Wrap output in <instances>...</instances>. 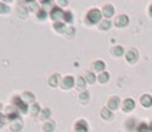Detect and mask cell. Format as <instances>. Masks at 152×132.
<instances>
[{"mask_svg":"<svg viewBox=\"0 0 152 132\" xmlns=\"http://www.w3.org/2000/svg\"><path fill=\"white\" fill-rule=\"evenodd\" d=\"M101 20H102V11H99L98 8H93L86 15V24L89 25L99 24Z\"/></svg>","mask_w":152,"mask_h":132,"instance_id":"6da1fadb","label":"cell"},{"mask_svg":"<svg viewBox=\"0 0 152 132\" xmlns=\"http://www.w3.org/2000/svg\"><path fill=\"white\" fill-rule=\"evenodd\" d=\"M49 16H50V19L53 20L54 23H57V21H64V16H65V12L61 9V7H53V8H52V11H50V13H49Z\"/></svg>","mask_w":152,"mask_h":132,"instance_id":"7a4b0ae2","label":"cell"},{"mask_svg":"<svg viewBox=\"0 0 152 132\" xmlns=\"http://www.w3.org/2000/svg\"><path fill=\"white\" fill-rule=\"evenodd\" d=\"M13 106L17 108V111H20L21 114L28 112V104L21 99V96H13Z\"/></svg>","mask_w":152,"mask_h":132,"instance_id":"3957f363","label":"cell"},{"mask_svg":"<svg viewBox=\"0 0 152 132\" xmlns=\"http://www.w3.org/2000/svg\"><path fill=\"white\" fill-rule=\"evenodd\" d=\"M89 131V124L85 119H80L74 124V132H87Z\"/></svg>","mask_w":152,"mask_h":132,"instance_id":"277c9868","label":"cell"},{"mask_svg":"<svg viewBox=\"0 0 152 132\" xmlns=\"http://www.w3.org/2000/svg\"><path fill=\"white\" fill-rule=\"evenodd\" d=\"M74 77H72V75H66V77H64L61 79V87H62L64 90H69L72 89L73 86H74Z\"/></svg>","mask_w":152,"mask_h":132,"instance_id":"5b68a950","label":"cell"},{"mask_svg":"<svg viewBox=\"0 0 152 132\" xmlns=\"http://www.w3.org/2000/svg\"><path fill=\"white\" fill-rule=\"evenodd\" d=\"M128 23H130V19L127 15H119L115 19V26H118V28H124L128 25Z\"/></svg>","mask_w":152,"mask_h":132,"instance_id":"8992f818","label":"cell"},{"mask_svg":"<svg viewBox=\"0 0 152 132\" xmlns=\"http://www.w3.org/2000/svg\"><path fill=\"white\" fill-rule=\"evenodd\" d=\"M114 13H115V8H114L111 4L103 5V8H102V15L106 17V20H109L110 17H113Z\"/></svg>","mask_w":152,"mask_h":132,"instance_id":"52a82bcc","label":"cell"},{"mask_svg":"<svg viewBox=\"0 0 152 132\" xmlns=\"http://www.w3.org/2000/svg\"><path fill=\"white\" fill-rule=\"evenodd\" d=\"M7 118L10 122H15V120H17V119H20L19 118V111H17V108L15 107H10V108H7Z\"/></svg>","mask_w":152,"mask_h":132,"instance_id":"ba28073f","label":"cell"},{"mask_svg":"<svg viewBox=\"0 0 152 132\" xmlns=\"http://www.w3.org/2000/svg\"><path fill=\"white\" fill-rule=\"evenodd\" d=\"M134 108H135V102H134V99L131 98H127L123 101V111L124 112H130V111H132Z\"/></svg>","mask_w":152,"mask_h":132,"instance_id":"9c48e42d","label":"cell"},{"mask_svg":"<svg viewBox=\"0 0 152 132\" xmlns=\"http://www.w3.org/2000/svg\"><path fill=\"white\" fill-rule=\"evenodd\" d=\"M138 57H139V55H138V52L134 50V49H132V50H130V52L126 53V60H127L130 63H135L136 61H138Z\"/></svg>","mask_w":152,"mask_h":132,"instance_id":"30bf717a","label":"cell"},{"mask_svg":"<svg viewBox=\"0 0 152 132\" xmlns=\"http://www.w3.org/2000/svg\"><path fill=\"white\" fill-rule=\"evenodd\" d=\"M140 103H142V106L145 108L152 107V96L148 95V94H144V95L140 98Z\"/></svg>","mask_w":152,"mask_h":132,"instance_id":"8fae6325","label":"cell"},{"mask_svg":"<svg viewBox=\"0 0 152 132\" xmlns=\"http://www.w3.org/2000/svg\"><path fill=\"white\" fill-rule=\"evenodd\" d=\"M104 69H106V63H104L103 61H95V62L93 63V70H94V71L102 73V71H104Z\"/></svg>","mask_w":152,"mask_h":132,"instance_id":"7c38bea8","label":"cell"},{"mask_svg":"<svg viewBox=\"0 0 152 132\" xmlns=\"http://www.w3.org/2000/svg\"><path fill=\"white\" fill-rule=\"evenodd\" d=\"M21 99L23 101L25 102V103H34V101H36V99H34V95L32 93H29V91H25L24 94H23L21 95Z\"/></svg>","mask_w":152,"mask_h":132,"instance_id":"4fadbf2b","label":"cell"},{"mask_svg":"<svg viewBox=\"0 0 152 132\" xmlns=\"http://www.w3.org/2000/svg\"><path fill=\"white\" fill-rule=\"evenodd\" d=\"M109 107L107 108H110V110H116V108L119 107V98L118 96H113V98H110V101H109Z\"/></svg>","mask_w":152,"mask_h":132,"instance_id":"5bb4252c","label":"cell"},{"mask_svg":"<svg viewBox=\"0 0 152 132\" xmlns=\"http://www.w3.org/2000/svg\"><path fill=\"white\" fill-rule=\"evenodd\" d=\"M53 28H54L56 32L61 33V32H65L68 26L65 25V23H64V21H57V23H54V24H53Z\"/></svg>","mask_w":152,"mask_h":132,"instance_id":"9a60e30c","label":"cell"},{"mask_svg":"<svg viewBox=\"0 0 152 132\" xmlns=\"http://www.w3.org/2000/svg\"><path fill=\"white\" fill-rule=\"evenodd\" d=\"M21 127H23L21 120L17 119V120H15V122H12V124H11V131L12 132H19L20 130H21Z\"/></svg>","mask_w":152,"mask_h":132,"instance_id":"2e32d148","label":"cell"},{"mask_svg":"<svg viewBox=\"0 0 152 132\" xmlns=\"http://www.w3.org/2000/svg\"><path fill=\"white\" fill-rule=\"evenodd\" d=\"M28 7H25V5H19V9H17V13H19V16L21 17V19H25V17L28 16Z\"/></svg>","mask_w":152,"mask_h":132,"instance_id":"e0dca14e","label":"cell"},{"mask_svg":"<svg viewBox=\"0 0 152 132\" xmlns=\"http://www.w3.org/2000/svg\"><path fill=\"white\" fill-rule=\"evenodd\" d=\"M97 79L101 82V83H107V82H109V79H110V74L107 71H102L101 74L98 75Z\"/></svg>","mask_w":152,"mask_h":132,"instance_id":"ac0fdd59","label":"cell"},{"mask_svg":"<svg viewBox=\"0 0 152 132\" xmlns=\"http://www.w3.org/2000/svg\"><path fill=\"white\" fill-rule=\"evenodd\" d=\"M101 116H102L103 119H106V120H110L111 118H113V112H111L110 108H102Z\"/></svg>","mask_w":152,"mask_h":132,"instance_id":"d6986e66","label":"cell"},{"mask_svg":"<svg viewBox=\"0 0 152 132\" xmlns=\"http://www.w3.org/2000/svg\"><path fill=\"white\" fill-rule=\"evenodd\" d=\"M54 127L56 125H54L53 122H45L44 125H42V130H44V132H53Z\"/></svg>","mask_w":152,"mask_h":132,"instance_id":"ffe728a7","label":"cell"},{"mask_svg":"<svg viewBox=\"0 0 152 132\" xmlns=\"http://www.w3.org/2000/svg\"><path fill=\"white\" fill-rule=\"evenodd\" d=\"M77 89L78 90H81V93L82 91H85V87H86V81H85V78H82V77H80L77 79Z\"/></svg>","mask_w":152,"mask_h":132,"instance_id":"44dd1931","label":"cell"},{"mask_svg":"<svg viewBox=\"0 0 152 132\" xmlns=\"http://www.w3.org/2000/svg\"><path fill=\"white\" fill-rule=\"evenodd\" d=\"M85 81H86V83H94L95 81H97V78H95V75L93 74L91 71H89V73H86V75H85Z\"/></svg>","mask_w":152,"mask_h":132,"instance_id":"7402d4cb","label":"cell"},{"mask_svg":"<svg viewBox=\"0 0 152 132\" xmlns=\"http://www.w3.org/2000/svg\"><path fill=\"white\" fill-rule=\"evenodd\" d=\"M110 26H111L110 20H103V21L99 23V29L101 31H107V29H110Z\"/></svg>","mask_w":152,"mask_h":132,"instance_id":"603a6c76","label":"cell"},{"mask_svg":"<svg viewBox=\"0 0 152 132\" xmlns=\"http://www.w3.org/2000/svg\"><path fill=\"white\" fill-rule=\"evenodd\" d=\"M136 131L138 132H151L150 125H148L147 123H140L138 125V128H136Z\"/></svg>","mask_w":152,"mask_h":132,"instance_id":"cb8c5ba5","label":"cell"},{"mask_svg":"<svg viewBox=\"0 0 152 132\" xmlns=\"http://www.w3.org/2000/svg\"><path fill=\"white\" fill-rule=\"evenodd\" d=\"M113 54L116 55V57H122V55L124 54V49L122 48V46H115V48L113 49Z\"/></svg>","mask_w":152,"mask_h":132,"instance_id":"d4e9b609","label":"cell"},{"mask_svg":"<svg viewBox=\"0 0 152 132\" xmlns=\"http://www.w3.org/2000/svg\"><path fill=\"white\" fill-rule=\"evenodd\" d=\"M29 111H31L32 115H39L40 112H41V110H40V106L37 103H33L32 104V107L29 108Z\"/></svg>","mask_w":152,"mask_h":132,"instance_id":"484cf974","label":"cell"},{"mask_svg":"<svg viewBox=\"0 0 152 132\" xmlns=\"http://www.w3.org/2000/svg\"><path fill=\"white\" fill-rule=\"evenodd\" d=\"M73 20H74V17H73V13L68 11V12H65V16H64V23H68V24H72Z\"/></svg>","mask_w":152,"mask_h":132,"instance_id":"4316f807","label":"cell"},{"mask_svg":"<svg viewBox=\"0 0 152 132\" xmlns=\"http://www.w3.org/2000/svg\"><path fill=\"white\" fill-rule=\"evenodd\" d=\"M80 99H81V102L82 103H87L89 102V99H90V94L89 91H82L80 94Z\"/></svg>","mask_w":152,"mask_h":132,"instance_id":"83f0119b","label":"cell"},{"mask_svg":"<svg viewBox=\"0 0 152 132\" xmlns=\"http://www.w3.org/2000/svg\"><path fill=\"white\" fill-rule=\"evenodd\" d=\"M64 33H65V36L68 37V39H72V37L75 34V29L73 28V26H68V28H66V31L64 32Z\"/></svg>","mask_w":152,"mask_h":132,"instance_id":"f1b7e54d","label":"cell"},{"mask_svg":"<svg viewBox=\"0 0 152 132\" xmlns=\"http://www.w3.org/2000/svg\"><path fill=\"white\" fill-rule=\"evenodd\" d=\"M11 11V8H10V5H7L5 3H1L0 1V13H3V15H5V13H8Z\"/></svg>","mask_w":152,"mask_h":132,"instance_id":"f546056e","label":"cell"},{"mask_svg":"<svg viewBox=\"0 0 152 132\" xmlns=\"http://www.w3.org/2000/svg\"><path fill=\"white\" fill-rule=\"evenodd\" d=\"M49 85H50V86H53V87L58 85V75H57V74L52 75V77L49 78Z\"/></svg>","mask_w":152,"mask_h":132,"instance_id":"4dcf8cb0","label":"cell"},{"mask_svg":"<svg viewBox=\"0 0 152 132\" xmlns=\"http://www.w3.org/2000/svg\"><path fill=\"white\" fill-rule=\"evenodd\" d=\"M52 111L49 110V108H44V110H41V112H40V115H41L42 119H48L49 116H50Z\"/></svg>","mask_w":152,"mask_h":132,"instance_id":"1f68e13d","label":"cell"},{"mask_svg":"<svg viewBox=\"0 0 152 132\" xmlns=\"http://www.w3.org/2000/svg\"><path fill=\"white\" fill-rule=\"evenodd\" d=\"M36 15H37V19H39V20H45L46 16H48V13H46L44 9H39Z\"/></svg>","mask_w":152,"mask_h":132,"instance_id":"d6a6232c","label":"cell"},{"mask_svg":"<svg viewBox=\"0 0 152 132\" xmlns=\"http://www.w3.org/2000/svg\"><path fill=\"white\" fill-rule=\"evenodd\" d=\"M28 4H29V7H28L29 11H37V8H39V7H37V3L36 1H29Z\"/></svg>","mask_w":152,"mask_h":132,"instance_id":"836d02e7","label":"cell"},{"mask_svg":"<svg viewBox=\"0 0 152 132\" xmlns=\"http://www.w3.org/2000/svg\"><path fill=\"white\" fill-rule=\"evenodd\" d=\"M4 124H5V116L3 115L1 112H0V128H1Z\"/></svg>","mask_w":152,"mask_h":132,"instance_id":"e575fe53","label":"cell"},{"mask_svg":"<svg viewBox=\"0 0 152 132\" xmlns=\"http://www.w3.org/2000/svg\"><path fill=\"white\" fill-rule=\"evenodd\" d=\"M41 4H45V5H49V7H50L53 3H52V1H41Z\"/></svg>","mask_w":152,"mask_h":132,"instance_id":"d590c367","label":"cell"},{"mask_svg":"<svg viewBox=\"0 0 152 132\" xmlns=\"http://www.w3.org/2000/svg\"><path fill=\"white\" fill-rule=\"evenodd\" d=\"M148 12H150V16L152 17V4L150 5V9H148Z\"/></svg>","mask_w":152,"mask_h":132,"instance_id":"8d00e7d4","label":"cell"},{"mask_svg":"<svg viewBox=\"0 0 152 132\" xmlns=\"http://www.w3.org/2000/svg\"><path fill=\"white\" fill-rule=\"evenodd\" d=\"M58 4H62V5H66V4H68V1H58Z\"/></svg>","mask_w":152,"mask_h":132,"instance_id":"74e56055","label":"cell"},{"mask_svg":"<svg viewBox=\"0 0 152 132\" xmlns=\"http://www.w3.org/2000/svg\"><path fill=\"white\" fill-rule=\"evenodd\" d=\"M150 130H151V132H152V122H151V124H150Z\"/></svg>","mask_w":152,"mask_h":132,"instance_id":"f35d334b","label":"cell"}]
</instances>
